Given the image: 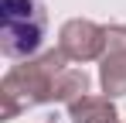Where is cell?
I'll use <instances>...</instances> for the list:
<instances>
[{
  "label": "cell",
  "mask_w": 126,
  "mask_h": 123,
  "mask_svg": "<svg viewBox=\"0 0 126 123\" xmlns=\"http://www.w3.org/2000/svg\"><path fill=\"white\" fill-rule=\"evenodd\" d=\"M68 68V58L62 51H44L38 58H27L24 65H14L0 82V99H3V120H14L17 113L55 102V82Z\"/></svg>",
  "instance_id": "1"
},
{
  "label": "cell",
  "mask_w": 126,
  "mask_h": 123,
  "mask_svg": "<svg viewBox=\"0 0 126 123\" xmlns=\"http://www.w3.org/2000/svg\"><path fill=\"white\" fill-rule=\"evenodd\" d=\"M48 14L41 0H0V48L7 58L27 62L44 41Z\"/></svg>",
  "instance_id": "2"
},
{
  "label": "cell",
  "mask_w": 126,
  "mask_h": 123,
  "mask_svg": "<svg viewBox=\"0 0 126 123\" xmlns=\"http://www.w3.org/2000/svg\"><path fill=\"white\" fill-rule=\"evenodd\" d=\"M58 51L68 62L102 58V51H106V27H99L95 20H85V17L65 20L62 31H58Z\"/></svg>",
  "instance_id": "3"
},
{
  "label": "cell",
  "mask_w": 126,
  "mask_h": 123,
  "mask_svg": "<svg viewBox=\"0 0 126 123\" xmlns=\"http://www.w3.org/2000/svg\"><path fill=\"white\" fill-rule=\"evenodd\" d=\"M99 82L109 99L126 96V24L106 27V51L99 65Z\"/></svg>",
  "instance_id": "4"
},
{
  "label": "cell",
  "mask_w": 126,
  "mask_h": 123,
  "mask_svg": "<svg viewBox=\"0 0 126 123\" xmlns=\"http://www.w3.org/2000/svg\"><path fill=\"white\" fill-rule=\"evenodd\" d=\"M68 116L75 123H119V113L109 96H82L68 106Z\"/></svg>",
  "instance_id": "5"
},
{
  "label": "cell",
  "mask_w": 126,
  "mask_h": 123,
  "mask_svg": "<svg viewBox=\"0 0 126 123\" xmlns=\"http://www.w3.org/2000/svg\"><path fill=\"white\" fill-rule=\"evenodd\" d=\"M89 96V75H85V68H65L58 82H55V102H65V106H72L75 99H82Z\"/></svg>",
  "instance_id": "6"
}]
</instances>
